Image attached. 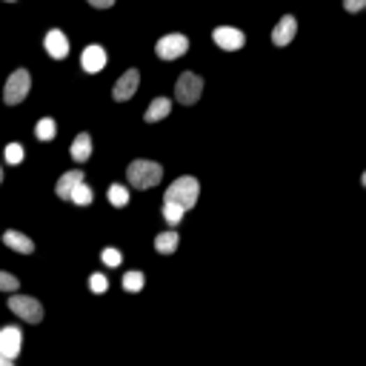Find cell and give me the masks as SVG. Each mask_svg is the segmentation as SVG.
<instances>
[{
  "instance_id": "1",
  "label": "cell",
  "mask_w": 366,
  "mask_h": 366,
  "mask_svg": "<svg viewBox=\"0 0 366 366\" xmlns=\"http://www.w3.org/2000/svg\"><path fill=\"white\" fill-rule=\"evenodd\" d=\"M198 195H200L198 180H195L192 175H183V177H177L172 186L166 189L163 203H175V206H180L183 212H189V209L198 203Z\"/></svg>"
},
{
  "instance_id": "2",
  "label": "cell",
  "mask_w": 366,
  "mask_h": 366,
  "mask_svg": "<svg viewBox=\"0 0 366 366\" xmlns=\"http://www.w3.org/2000/svg\"><path fill=\"white\" fill-rule=\"evenodd\" d=\"M163 177V166L155 163V161H132L129 169H126V180L132 183L135 189H152L155 183H161Z\"/></svg>"
},
{
  "instance_id": "3",
  "label": "cell",
  "mask_w": 366,
  "mask_h": 366,
  "mask_svg": "<svg viewBox=\"0 0 366 366\" xmlns=\"http://www.w3.org/2000/svg\"><path fill=\"white\" fill-rule=\"evenodd\" d=\"M200 92H203V80L195 72H183L175 83V101L183 106H192L200 101Z\"/></svg>"
},
{
  "instance_id": "4",
  "label": "cell",
  "mask_w": 366,
  "mask_h": 366,
  "mask_svg": "<svg viewBox=\"0 0 366 366\" xmlns=\"http://www.w3.org/2000/svg\"><path fill=\"white\" fill-rule=\"evenodd\" d=\"M29 89H32V78H29V72H26V69H15V72L9 75V80H6L3 101H6L9 106H15V103H20V101L29 95Z\"/></svg>"
},
{
  "instance_id": "5",
  "label": "cell",
  "mask_w": 366,
  "mask_h": 366,
  "mask_svg": "<svg viewBox=\"0 0 366 366\" xmlns=\"http://www.w3.org/2000/svg\"><path fill=\"white\" fill-rule=\"evenodd\" d=\"M9 309H12L17 318H23L26 323H41V321H43L41 300L29 298V295H15V298H9Z\"/></svg>"
},
{
  "instance_id": "6",
  "label": "cell",
  "mask_w": 366,
  "mask_h": 366,
  "mask_svg": "<svg viewBox=\"0 0 366 366\" xmlns=\"http://www.w3.org/2000/svg\"><path fill=\"white\" fill-rule=\"evenodd\" d=\"M186 49H189L186 35H163L158 41V46H155V52H158L161 60H175L180 54H186Z\"/></svg>"
},
{
  "instance_id": "7",
  "label": "cell",
  "mask_w": 366,
  "mask_h": 366,
  "mask_svg": "<svg viewBox=\"0 0 366 366\" xmlns=\"http://www.w3.org/2000/svg\"><path fill=\"white\" fill-rule=\"evenodd\" d=\"M138 83H140V75H138V69H126L124 75L117 78V83H115V89H112V98L117 101V103H124V101H129L135 92H138Z\"/></svg>"
},
{
  "instance_id": "8",
  "label": "cell",
  "mask_w": 366,
  "mask_h": 366,
  "mask_svg": "<svg viewBox=\"0 0 366 366\" xmlns=\"http://www.w3.org/2000/svg\"><path fill=\"white\" fill-rule=\"evenodd\" d=\"M212 38H215V43L226 52H237V49H243V43H247V35H243L240 29H232V26H218L215 32H212Z\"/></svg>"
},
{
  "instance_id": "9",
  "label": "cell",
  "mask_w": 366,
  "mask_h": 366,
  "mask_svg": "<svg viewBox=\"0 0 366 366\" xmlns=\"http://www.w3.org/2000/svg\"><path fill=\"white\" fill-rule=\"evenodd\" d=\"M23 352V335L17 326H3L0 329V355H6V358H17Z\"/></svg>"
},
{
  "instance_id": "10",
  "label": "cell",
  "mask_w": 366,
  "mask_h": 366,
  "mask_svg": "<svg viewBox=\"0 0 366 366\" xmlns=\"http://www.w3.org/2000/svg\"><path fill=\"white\" fill-rule=\"evenodd\" d=\"M80 66H83L89 75L101 72V69L106 66V52H103V46H98V43L86 46V49H83V54H80Z\"/></svg>"
},
{
  "instance_id": "11",
  "label": "cell",
  "mask_w": 366,
  "mask_h": 366,
  "mask_svg": "<svg viewBox=\"0 0 366 366\" xmlns=\"http://www.w3.org/2000/svg\"><path fill=\"white\" fill-rule=\"evenodd\" d=\"M295 32H298V20H295L292 15H284V17H281V23L274 26V32H272V43L278 46V49H284V46H289V43H292Z\"/></svg>"
},
{
  "instance_id": "12",
  "label": "cell",
  "mask_w": 366,
  "mask_h": 366,
  "mask_svg": "<svg viewBox=\"0 0 366 366\" xmlns=\"http://www.w3.org/2000/svg\"><path fill=\"white\" fill-rule=\"evenodd\" d=\"M43 46H46V52H49L54 60H64V57L69 54V41H66V35L60 32V29H52V32H46Z\"/></svg>"
},
{
  "instance_id": "13",
  "label": "cell",
  "mask_w": 366,
  "mask_h": 366,
  "mask_svg": "<svg viewBox=\"0 0 366 366\" xmlns=\"http://www.w3.org/2000/svg\"><path fill=\"white\" fill-rule=\"evenodd\" d=\"M3 243H6L9 249L20 252V255H32V252H35V240L26 237V235H20V232H15V229H9V232L3 235Z\"/></svg>"
},
{
  "instance_id": "14",
  "label": "cell",
  "mask_w": 366,
  "mask_h": 366,
  "mask_svg": "<svg viewBox=\"0 0 366 366\" xmlns=\"http://www.w3.org/2000/svg\"><path fill=\"white\" fill-rule=\"evenodd\" d=\"M80 180H83V172H80V169L64 172V175H60V180L54 183V192H57V198L69 200V195H72V189H75V183H80Z\"/></svg>"
},
{
  "instance_id": "15",
  "label": "cell",
  "mask_w": 366,
  "mask_h": 366,
  "mask_svg": "<svg viewBox=\"0 0 366 366\" xmlns=\"http://www.w3.org/2000/svg\"><path fill=\"white\" fill-rule=\"evenodd\" d=\"M169 112H172V101L169 98H155V101L149 103L143 120H146V124H158V120H163Z\"/></svg>"
},
{
  "instance_id": "16",
  "label": "cell",
  "mask_w": 366,
  "mask_h": 366,
  "mask_svg": "<svg viewBox=\"0 0 366 366\" xmlns=\"http://www.w3.org/2000/svg\"><path fill=\"white\" fill-rule=\"evenodd\" d=\"M72 158H75V161H80V163L92 158V135L80 132V135L75 138V143H72Z\"/></svg>"
},
{
  "instance_id": "17",
  "label": "cell",
  "mask_w": 366,
  "mask_h": 366,
  "mask_svg": "<svg viewBox=\"0 0 366 366\" xmlns=\"http://www.w3.org/2000/svg\"><path fill=\"white\" fill-rule=\"evenodd\" d=\"M69 200L75 203V206H89L92 200H95V192H92V186L89 183H75V189H72V195H69Z\"/></svg>"
},
{
  "instance_id": "18",
  "label": "cell",
  "mask_w": 366,
  "mask_h": 366,
  "mask_svg": "<svg viewBox=\"0 0 366 366\" xmlns=\"http://www.w3.org/2000/svg\"><path fill=\"white\" fill-rule=\"evenodd\" d=\"M155 249H158L161 255H172V252L177 249V232H175V229L161 232V235L155 237Z\"/></svg>"
},
{
  "instance_id": "19",
  "label": "cell",
  "mask_w": 366,
  "mask_h": 366,
  "mask_svg": "<svg viewBox=\"0 0 366 366\" xmlns=\"http://www.w3.org/2000/svg\"><path fill=\"white\" fill-rule=\"evenodd\" d=\"M106 198H109V203L112 206H126L129 203V189L126 186H120V183H112V186H109V192H106Z\"/></svg>"
},
{
  "instance_id": "20",
  "label": "cell",
  "mask_w": 366,
  "mask_h": 366,
  "mask_svg": "<svg viewBox=\"0 0 366 366\" xmlns=\"http://www.w3.org/2000/svg\"><path fill=\"white\" fill-rule=\"evenodd\" d=\"M54 132H57V124L52 117H43V120H38V126H35V135H38V140H52L54 138Z\"/></svg>"
},
{
  "instance_id": "21",
  "label": "cell",
  "mask_w": 366,
  "mask_h": 366,
  "mask_svg": "<svg viewBox=\"0 0 366 366\" xmlns=\"http://www.w3.org/2000/svg\"><path fill=\"white\" fill-rule=\"evenodd\" d=\"M143 284H146L143 272H126V274H124V289H126V292H140Z\"/></svg>"
},
{
  "instance_id": "22",
  "label": "cell",
  "mask_w": 366,
  "mask_h": 366,
  "mask_svg": "<svg viewBox=\"0 0 366 366\" xmlns=\"http://www.w3.org/2000/svg\"><path fill=\"white\" fill-rule=\"evenodd\" d=\"M163 218H166V224H169V226H177V224H180V218H183V209H180V206H175V203H163Z\"/></svg>"
},
{
  "instance_id": "23",
  "label": "cell",
  "mask_w": 366,
  "mask_h": 366,
  "mask_svg": "<svg viewBox=\"0 0 366 366\" xmlns=\"http://www.w3.org/2000/svg\"><path fill=\"white\" fill-rule=\"evenodd\" d=\"M23 158H26V152H23L20 143H9V146H6V161H9V163L17 166V163H23Z\"/></svg>"
},
{
  "instance_id": "24",
  "label": "cell",
  "mask_w": 366,
  "mask_h": 366,
  "mask_svg": "<svg viewBox=\"0 0 366 366\" xmlns=\"http://www.w3.org/2000/svg\"><path fill=\"white\" fill-rule=\"evenodd\" d=\"M89 289H92V292H106V289H109L106 274H101V272H92V278H89Z\"/></svg>"
},
{
  "instance_id": "25",
  "label": "cell",
  "mask_w": 366,
  "mask_h": 366,
  "mask_svg": "<svg viewBox=\"0 0 366 366\" xmlns=\"http://www.w3.org/2000/svg\"><path fill=\"white\" fill-rule=\"evenodd\" d=\"M17 278L15 274H9V272H0V292H17Z\"/></svg>"
},
{
  "instance_id": "26",
  "label": "cell",
  "mask_w": 366,
  "mask_h": 366,
  "mask_svg": "<svg viewBox=\"0 0 366 366\" xmlns=\"http://www.w3.org/2000/svg\"><path fill=\"white\" fill-rule=\"evenodd\" d=\"M101 258H103V263H106V266H120V261H124V255H120L117 249H112V247H106Z\"/></svg>"
},
{
  "instance_id": "27",
  "label": "cell",
  "mask_w": 366,
  "mask_h": 366,
  "mask_svg": "<svg viewBox=\"0 0 366 366\" xmlns=\"http://www.w3.org/2000/svg\"><path fill=\"white\" fill-rule=\"evenodd\" d=\"M344 9H346L349 15H355V12L366 9V0H344Z\"/></svg>"
},
{
  "instance_id": "28",
  "label": "cell",
  "mask_w": 366,
  "mask_h": 366,
  "mask_svg": "<svg viewBox=\"0 0 366 366\" xmlns=\"http://www.w3.org/2000/svg\"><path fill=\"white\" fill-rule=\"evenodd\" d=\"M95 9H109V6H115V0H89Z\"/></svg>"
},
{
  "instance_id": "29",
  "label": "cell",
  "mask_w": 366,
  "mask_h": 366,
  "mask_svg": "<svg viewBox=\"0 0 366 366\" xmlns=\"http://www.w3.org/2000/svg\"><path fill=\"white\" fill-rule=\"evenodd\" d=\"M0 366H15V360H12V358H6V355H0Z\"/></svg>"
},
{
  "instance_id": "30",
  "label": "cell",
  "mask_w": 366,
  "mask_h": 366,
  "mask_svg": "<svg viewBox=\"0 0 366 366\" xmlns=\"http://www.w3.org/2000/svg\"><path fill=\"white\" fill-rule=\"evenodd\" d=\"M360 183H363V186H366V172H363V175H360Z\"/></svg>"
},
{
  "instance_id": "31",
  "label": "cell",
  "mask_w": 366,
  "mask_h": 366,
  "mask_svg": "<svg viewBox=\"0 0 366 366\" xmlns=\"http://www.w3.org/2000/svg\"><path fill=\"white\" fill-rule=\"evenodd\" d=\"M0 183H3V169H0Z\"/></svg>"
},
{
  "instance_id": "32",
  "label": "cell",
  "mask_w": 366,
  "mask_h": 366,
  "mask_svg": "<svg viewBox=\"0 0 366 366\" xmlns=\"http://www.w3.org/2000/svg\"><path fill=\"white\" fill-rule=\"evenodd\" d=\"M9 3H15V0H9Z\"/></svg>"
}]
</instances>
